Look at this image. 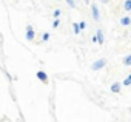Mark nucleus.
I'll return each instance as SVG.
<instances>
[{"label":"nucleus","instance_id":"nucleus-8","mask_svg":"<svg viewBox=\"0 0 131 122\" xmlns=\"http://www.w3.org/2000/svg\"><path fill=\"white\" fill-rule=\"evenodd\" d=\"M122 8H123L125 11H131V0H125L123 5H122Z\"/></svg>","mask_w":131,"mask_h":122},{"label":"nucleus","instance_id":"nucleus-10","mask_svg":"<svg viewBox=\"0 0 131 122\" xmlns=\"http://www.w3.org/2000/svg\"><path fill=\"white\" fill-rule=\"evenodd\" d=\"M123 65H125V67H131V54H128V56L123 59Z\"/></svg>","mask_w":131,"mask_h":122},{"label":"nucleus","instance_id":"nucleus-1","mask_svg":"<svg viewBox=\"0 0 131 122\" xmlns=\"http://www.w3.org/2000/svg\"><path fill=\"white\" fill-rule=\"evenodd\" d=\"M105 65H106V60L105 59H97V60H94V62H93L91 70L93 71H100L102 68H105Z\"/></svg>","mask_w":131,"mask_h":122},{"label":"nucleus","instance_id":"nucleus-9","mask_svg":"<svg viewBox=\"0 0 131 122\" xmlns=\"http://www.w3.org/2000/svg\"><path fill=\"white\" fill-rule=\"evenodd\" d=\"M73 31H74V34H80V31H82L80 25L79 23H73Z\"/></svg>","mask_w":131,"mask_h":122},{"label":"nucleus","instance_id":"nucleus-18","mask_svg":"<svg viewBox=\"0 0 131 122\" xmlns=\"http://www.w3.org/2000/svg\"><path fill=\"white\" fill-rule=\"evenodd\" d=\"M100 2H103V3H106V2H108V0H100Z\"/></svg>","mask_w":131,"mask_h":122},{"label":"nucleus","instance_id":"nucleus-19","mask_svg":"<svg viewBox=\"0 0 131 122\" xmlns=\"http://www.w3.org/2000/svg\"><path fill=\"white\" fill-rule=\"evenodd\" d=\"M129 37H131V34H129Z\"/></svg>","mask_w":131,"mask_h":122},{"label":"nucleus","instance_id":"nucleus-5","mask_svg":"<svg viewBox=\"0 0 131 122\" xmlns=\"http://www.w3.org/2000/svg\"><path fill=\"white\" fill-rule=\"evenodd\" d=\"M96 36H97V43H103L105 42V36H103V31L102 29H96Z\"/></svg>","mask_w":131,"mask_h":122},{"label":"nucleus","instance_id":"nucleus-17","mask_svg":"<svg viewBox=\"0 0 131 122\" xmlns=\"http://www.w3.org/2000/svg\"><path fill=\"white\" fill-rule=\"evenodd\" d=\"M91 40H93V42H94V43H97V36H96V34H94V36H93V39H91Z\"/></svg>","mask_w":131,"mask_h":122},{"label":"nucleus","instance_id":"nucleus-4","mask_svg":"<svg viewBox=\"0 0 131 122\" xmlns=\"http://www.w3.org/2000/svg\"><path fill=\"white\" fill-rule=\"evenodd\" d=\"M37 79H39L40 82L46 84V82H48V74H46L45 71H37Z\"/></svg>","mask_w":131,"mask_h":122},{"label":"nucleus","instance_id":"nucleus-11","mask_svg":"<svg viewBox=\"0 0 131 122\" xmlns=\"http://www.w3.org/2000/svg\"><path fill=\"white\" fill-rule=\"evenodd\" d=\"M122 84H123V87H129V85H131V74H128V77H126Z\"/></svg>","mask_w":131,"mask_h":122},{"label":"nucleus","instance_id":"nucleus-3","mask_svg":"<svg viewBox=\"0 0 131 122\" xmlns=\"http://www.w3.org/2000/svg\"><path fill=\"white\" fill-rule=\"evenodd\" d=\"M34 37H36V33H34L32 26H31V25H28V26H26V40H28V42H32V40H34Z\"/></svg>","mask_w":131,"mask_h":122},{"label":"nucleus","instance_id":"nucleus-13","mask_svg":"<svg viewBox=\"0 0 131 122\" xmlns=\"http://www.w3.org/2000/svg\"><path fill=\"white\" fill-rule=\"evenodd\" d=\"M42 40H43V42H48V40H49V34H48V33H43Z\"/></svg>","mask_w":131,"mask_h":122},{"label":"nucleus","instance_id":"nucleus-16","mask_svg":"<svg viewBox=\"0 0 131 122\" xmlns=\"http://www.w3.org/2000/svg\"><path fill=\"white\" fill-rule=\"evenodd\" d=\"M79 25H80V28H82V29H85V28H86V23H85V22H80Z\"/></svg>","mask_w":131,"mask_h":122},{"label":"nucleus","instance_id":"nucleus-14","mask_svg":"<svg viewBox=\"0 0 131 122\" xmlns=\"http://www.w3.org/2000/svg\"><path fill=\"white\" fill-rule=\"evenodd\" d=\"M59 25H60V20H59V19H56V20L52 22V28H59Z\"/></svg>","mask_w":131,"mask_h":122},{"label":"nucleus","instance_id":"nucleus-12","mask_svg":"<svg viewBox=\"0 0 131 122\" xmlns=\"http://www.w3.org/2000/svg\"><path fill=\"white\" fill-rule=\"evenodd\" d=\"M67 3L70 8H76V0H67Z\"/></svg>","mask_w":131,"mask_h":122},{"label":"nucleus","instance_id":"nucleus-15","mask_svg":"<svg viewBox=\"0 0 131 122\" xmlns=\"http://www.w3.org/2000/svg\"><path fill=\"white\" fill-rule=\"evenodd\" d=\"M52 16H54V17H56V19H59V17H60V9H56V11H54V14H52Z\"/></svg>","mask_w":131,"mask_h":122},{"label":"nucleus","instance_id":"nucleus-7","mask_svg":"<svg viewBox=\"0 0 131 122\" xmlns=\"http://www.w3.org/2000/svg\"><path fill=\"white\" fill-rule=\"evenodd\" d=\"M120 25H122V26H129V25H131V17H128V16L120 17Z\"/></svg>","mask_w":131,"mask_h":122},{"label":"nucleus","instance_id":"nucleus-6","mask_svg":"<svg viewBox=\"0 0 131 122\" xmlns=\"http://www.w3.org/2000/svg\"><path fill=\"white\" fill-rule=\"evenodd\" d=\"M122 87H123V84H120V82H114V84L111 85V91H113V93H120Z\"/></svg>","mask_w":131,"mask_h":122},{"label":"nucleus","instance_id":"nucleus-2","mask_svg":"<svg viewBox=\"0 0 131 122\" xmlns=\"http://www.w3.org/2000/svg\"><path fill=\"white\" fill-rule=\"evenodd\" d=\"M91 14H93V19H94L96 22L100 20V11H99V6H97L96 3L91 5Z\"/></svg>","mask_w":131,"mask_h":122}]
</instances>
